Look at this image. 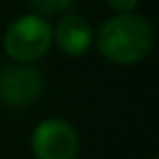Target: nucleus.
Returning a JSON list of instances; mask_svg holds the SVG:
<instances>
[{"label": "nucleus", "instance_id": "1", "mask_svg": "<svg viewBox=\"0 0 159 159\" xmlns=\"http://www.w3.org/2000/svg\"><path fill=\"white\" fill-rule=\"evenodd\" d=\"M96 42L105 59L120 66H131L142 61L150 52L152 26L144 16H137L133 11L118 13L100 26Z\"/></svg>", "mask_w": 159, "mask_h": 159}, {"label": "nucleus", "instance_id": "8", "mask_svg": "<svg viewBox=\"0 0 159 159\" xmlns=\"http://www.w3.org/2000/svg\"><path fill=\"white\" fill-rule=\"evenodd\" d=\"M152 159H157V157H152Z\"/></svg>", "mask_w": 159, "mask_h": 159}, {"label": "nucleus", "instance_id": "5", "mask_svg": "<svg viewBox=\"0 0 159 159\" xmlns=\"http://www.w3.org/2000/svg\"><path fill=\"white\" fill-rule=\"evenodd\" d=\"M52 42H57V46L66 55L81 57L89 50L94 42V33H92L89 22L83 16L70 13V16H63L52 29Z\"/></svg>", "mask_w": 159, "mask_h": 159}, {"label": "nucleus", "instance_id": "3", "mask_svg": "<svg viewBox=\"0 0 159 159\" xmlns=\"http://www.w3.org/2000/svg\"><path fill=\"white\" fill-rule=\"evenodd\" d=\"M31 148L35 159H76L79 135L68 120L48 118L35 126Z\"/></svg>", "mask_w": 159, "mask_h": 159}, {"label": "nucleus", "instance_id": "6", "mask_svg": "<svg viewBox=\"0 0 159 159\" xmlns=\"http://www.w3.org/2000/svg\"><path fill=\"white\" fill-rule=\"evenodd\" d=\"M29 2L39 16H61L72 5V0H29Z\"/></svg>", "mask_w": 159, "mask_h": 159}, {"label": "nucleus", "instance_id": "4", "mask_svg": "<svg viewBox=\"0 0 159 159\" xmlns=\"http://www.w3.org/2000/svg\"><path fill=\"white\" fill-rule=\"evenodd\" d=\"M44 76L31 63H18L0 72V105L7 109H24L39 98Z\"/></svg>", "mask_w": 159, "mask_h": 159}, {"label": "nucleus", "instance_id": "7", "mask_svg": "<svg viewBox=\"0 0 159 159\" xmlns=\"http://www.w3.org/2000/svg\"><path fill=\"white\" fill-rule=\"evenodd\" d=\"M137 2H139V0H107V5H109L113 11H118V13H129V11H133V9L137 7Z\"/></svg>", "mask_w": 159, "mask_h": 159}, {"label": "nucleus", "instance_id": "2", "mask_svg": "<svg viewBox=\"0 0 159 159\" xmlns=\"http://www.w3.org/2000/svg\"><path fill=\"white\" fill-rule=\"evenodd\" d=\"M52 46V24L39 13L16 18L5 33V52L16 63H33Z\"/></svg>", "mask_w": 159, "mask_h": 159}]
</instances>
